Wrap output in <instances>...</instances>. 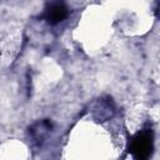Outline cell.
Masks as SVG:
<instances>
[{
    "label": "cell",
    "instance_id": "6da1fadb",
    "mask_svg": "<svg viewBox=\"0 0 160 160\" xmlns=\"http://www.w3.org/2000/svg\"><path fill=\"white\" fill-rule=\"evenodd\" d=\"M154 149V135L150 130H142L138 132L130 145V151L134 159L136 160H145L152 154Z\"/></svg>",
    "mask_w": 160,
    "mask_h": 160
},
{
    "label": "cell",
    "instance_id": "7a4b0ae2",
    "mask_svg": "<svg viewBox=\"0 0 160 160\" xmlns=\"http://www.w3.org/2000/svg\"><path fill=\"white\" fill-rule=\"evenodd\" d=\"M68 15H69V10L65 4L54 2L46 8L42 18L49 25H58L59 22L64 21L68 18Z\"/></svg>",
    "mask_w": 160,
    "mask_h": 160
}]
</instances>
